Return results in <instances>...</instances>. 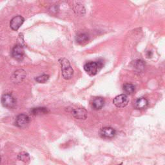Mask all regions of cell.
Listing matches in <instances>:
<instances>
[{"label": "cell", "instance_id": "19", "mask_svg": "<svg viewBox=\"0 0 165 165\" xmlns=\"http://www.w3.org/2000/svg\"><path fill=\"white\" fill-rule=\"evenodd\" d=\"M0 162H1V157H0Z\"/></svg>", "mask_w": 165, "mask_h": 165}, {"label": "cell", "instance_id": "5", "mask_svg": "<svg viewBox=\"0 0 165 165\" xmlns=\"http://www.w3.org/2000/svg\"><path fill=\"white\" fill-rule=\"evenodd\" d=\"M29 122H30L29 117L26 114H22L19 115L16 118L15 125L19 128H23L28 126Z\"/></svg>", "mask_w": 165, "mask_h": 165}, {"label": "cell", "instance_id": "18", "mask_svg": "<svg viewBox=\"0 0 165 165\" xmlns=\"http://www.w3.org/2000/svg\"><path fill=\"white\" fill-rule=\"evenodd\" d=\"M134 67L138 70H143L144 67V62L142 60H137L134 62Z\"/></svg>", "mask_w": 165, "mask_h": 165}, {"label": "cell", "instance_id": "16", "mask_svg": "<svg viewBox=\"0 0 165 165\" xmlns=\"http://www.w3.org/2000/svg\"><path fill=\"white\" fill-rule=\"evenodd\" d=\"M18 159L20 161L26 163V162L29 161L30 160V156L28 154L26 153V152H22L18 155Z\"/></svg>", "mask_w": 165, "mask_h": 165}, {"label": "cell", "instance_id": "8", "mask_svg": "<svg viewBox=\"0 0 165 165\" xmlns=\"http://www.w3.org/2000/svg\"><path fill=\"white\" fill-rule=\"evenodd\" d=\"M25 21V19L21 16H16L14 17L10 22V28L13 30L17 31L19 27L22 25Z\"/></svg>", "mask_w": 165, "mask_h": 165}, {"label": "cell", "instance_id": "6", "mask_svg": "<svg viewBox=\"0 0 165 165\" xmlns=\"http://www.w3.org/2000/svg\"><path fill=\"white\" fill-rule=\"evenodd\" d=\"M26 77V72L23 69H18L14 72L12 74L11 79L14 83H20Z\"/></svg>", "mask_w": 165, "mask_h": 165}, {"label": "cell", "instance_id": "3", "mask_svg": "<svg viewBox=\"0 0 165 165\" xmlns=\"http://www.w3.org/2000/svg\"><path fill=\"white\" fill-rule=\"evenodd\" d=\"M2 103L4 107L10 109L14 108L16 101L11 94H5L2 98Z\"/></svg>", "mask_w": 165, "mask_h": 165}, {"label": "cell", "instance_id": "13", "mask_svg": "<svg viewBox=\"0 0 165 165\" xmlns=\"http://www.w3.org/2000/svg\"><path fill=\"white\" fill-rule=\"evenodd\" d=\"M105 105V101L102 98H97L94 99L92 102V107L95 110L102 108Z\"/></svg>", "mask_w": 165, "mask_h": 165}, {"label": "cell", "instance_id": "9", "mask_svg": "<svg viewBox=\"0 0 165 165\" xmlns=\"http://www.w3.org/2000/svg\"><path fill=\"white\" fill-rule=\"evenodd\" d=\"M72 114L78 119H85L87 118L88 112L87 110L83 108H78L72 109Z\"/></svg>", "mask_w": 165, "mask_h": 165}, {"label": "cell", "instance_id": "17", "mask_svg": "<svg viewBox=\"0 0 165 165\" xmlns=\"http://www.w3.org/2000/svg\"><path fill=\"white\" fill-rule=\"evenodd\" d=\"M49 79V75L46 74H43L42 75H40L39 77H37L35 79L36 81L40 83H45Z\"/></svg>", "mask_w": 165, "mask_h": 165}, {"label": "cell", "instance_id": "12", "mask_svg": "<svg viewBox=\"0 0 165 165\" xmlns=\"http://www.w3.org/2000/svg\"><path fill=\"white\" fill-rule=\"evenodd\" d=\"M49 112V111L45 107H37L34 108L30 111V114L33 115H39L46 114Z\"/></svg>", "mask_w": 165, "mask_h": 165}, {"label": "cell", "instance_id": "1", "mask_svg": "<svg viewBox=\"0 0 165 165\" xmlns=\"http://www.w3.org/2000/svg\"><path fill=\"white\" fill-rule=\"evenodd\" d=\"M61 66L63 77L65 79H70L74 75V70L70 65L69 61L65 58H61L59 60Z\"/></svg>", "mask_w": 165, "mask_h": 165}, {"label": "cell", "instance_id": "20", "mask_svg": "<svg viewBox=\"0 0 165 165\" xmlns=\"http://www.w3.org/2000/svg\"><path fill=\"white\" fill-rule=\"evenodd\" d=\"M118 165H122V164H118Z\"/></svg>", "mask_w": 165, "mask_h": 165}, {"label": "cell", "instance_id": "10", "mask_svg": "<svg viewBox=\"0 0 165 165\" xmlns=\"http://www.w3.org/2000/svg\"><path fill=\"white\" fill-rule=\"evenodd\" d=\"M100 134L105 138H112L115 135V130L111 127H105L101 129Z\"/></svg>", "mask_w": 165, "mask_h": 165}, {"label": "cell", "instance_id": "7", "mask_svg": "<svg viewBox=\"0 0 165 165\" xmlns=\"http://www.w3.org/2000/svg\"><path fill=\"white\" fill-rule=\"evenodd\" d=\"M12 57L18 61H22L24 58V50L22 45H16L12 51Z\"/></svg>", "mask_w": 165, "mask_h": 165}, {"label": "cell", "instance_id": "2", "mask_svg": "<svg viewBox=\"0 0 165 165\" xmlns=\"http://www.w3.org/2000/svg\"><path fill=\"white\" fill-rule=\"evenodd\" d=\"M102 66L103 63L101 61H89L84 65V70L90 75H95Z\"/></svg>", "mask_w": 165, "mask_h": 165}, {"label": "cell", "instance_id": "4", "mask_svg": "<svg viewBox=\"0 0 165 165\" xmlns=\"http://www.w3.org/2000/svg\"><path fill=\"white\" fill-rule=\"evenodd\" d=\"M128 102L129 99L126 94H121L116 96L113 100L114 105L118 108L125 107L128 104Z\"/></svg>", "mask_w": 165, "mask_h": 165}, {"label": "cell", "instance_id": "14", "mask_svg": "<svg viewBox=\"0 0 165 165\" xmlns=\"http://www.w3.org/2000/svg\"><path fill=\"white\" fill-rule=\"evenodd\" d=\"M123 91L125 94L130 95L134 93L135 91V87L131 83H126L123 85Z\"/></svg>", "mask_w": 165, "mask_h": 165}, {"label": "cell", "instance_id": "11", "mask_svg": "<svg viewBox=\"0 0 165 165\" xmlns=\"http://www.w3.org/2000/svg\"><path fill=\"white\" fill-rule=\"evenodd\" d=\"M148 105V101L144 98H140L137 99L135 102V108L138 110L146 108Z\"/></svg>", "mask_w": 165, "mask_h": 165}, {"label": "cell", "instance_id": "15", "mask_svg": "<svg viewBox=\"0 0 165 165\" xmlns=\"http://www.w3.org/2000/svg\"><path fill=\"white\" fill-rule=\"evenodd\" d=\"M76 41H77V42L79 44H85L88 42V37L86 34L81 33V34H79V35H78L76 38Z\"/></svg>", "mask_w": 165, "mask_h": 165}]
</instances>
